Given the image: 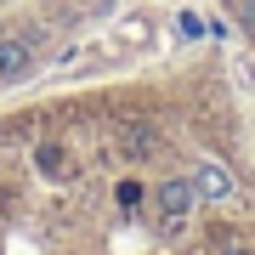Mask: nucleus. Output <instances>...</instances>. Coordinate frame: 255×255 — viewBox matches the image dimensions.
Listing matches in <instances>:
<instances>
[{"label":"nucleus","instance_id":"f257e3e1","mask_svg":"<svg viewBox=\"0 0 255 255\" xmlns=\"http://www.w3.org/2000/svg\"><path fill=\"white\" fill-rule=\"evenodd\" d=\"M34 68V51H28L23 34H0V80H28Z\"/></svg>","mask_w":255,"mask_h":255}]
</instances>
